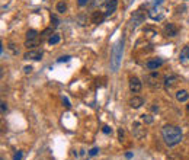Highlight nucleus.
Masks as SVG:
<instances>
[{
	"instance_id": "1a4fd4ad",
	"label": "nucleus",
	"mask_w": 189,
	"mask_h": 160,
	"mask_svg": "<svg viewBox=\"0 0 189 160\" xmlns=\"http://www.w3.org/2000/svg\"><path fill=\"white\" fill-rule=\"evenodd\" d=\"M42 51L41 50H37V48H33V50H29L28 53H25V55H23V58L25 60H33V61H38L42 58Z\"/></svg>"
},
{
	"instance_id": "39448f33",
	"label": "nucleus",
	"mask_w": 189,
	"mask_h": 160,
	"mask_svg": "<svg viewBox=\"0 0 189 160\" xmlns=\"http://www.w3.org/2000/svg\"><path fill=\"white\" fill-rule=\"evenodd\" d=\"M144 19H145V13L144 12H141V10H135L133 13V16H131V26L133 28H137L138 25H141V23L144 22Z\"/></svg>"
},
{
	"instance_id": "4468645a",
	"label": "nucleus",
	"mask_w": 189,
	"mask_h": 160,
	"mask_svg": "<svg viewBox=\"0 0 189 160\" xmlns=\"http://www.w3.org/2000/svg\"><path fill=\"white\" fill-rule=\"evenodd\" d=\"M118 7V0H109L108 3H106V16H109V15H112L114 12L117 10Z\"/></svg>"
},
{
	"instance_id": "6ab92c4d",
	"label": "nucleus",
	"mask_w": 189,
	"mask_h": 160,
	"mask_svg": "<svg viewBox=\"0 0 189 160\" xmlns=\"http://www.w3.org/2000/svg\"><path fill=\"white\" fill-rule=\"evenodd\" d=\"M153 121H154V118H153L150 114H143V115H141V122H143V124H145V125H150V124H153Z\"/></svg>"
},
{
	"instance_id": "cd10ccee",
	"label": "nucleus",
	"mask_w": 189,
	"mask_h": 160,
	"mask_svg": "<svg viewBox=\"0 0 189 160\" xmlns=\"http://www.w3.org/2000/svg\"><path fill=\"white\" fill-rule=\"evenodd\" d=\"M102 131H103L105 134H111V133H112V128H111V127H108V125H105V127L102 128Z\"/></svg>"
},
{
	"instance_id": "b1692460",
	"label": "nucleus",
	"mask_w": 189,
	"mask_h": 160,
	"mask_svg": "<svg viewBox=\"0 0 189 160\" xmlns=\"http://www.w3.org/2000/svg\"><path fill=\"white\" fill-rule=\"evenodd\" d=\"M32 66H25L23 67V73H25V74H31V73H32Z\"/></svg>"
},
{
	"instance_id": "72a5a7b5",
	"label": "nucleus",
	"mask_w": 189,
	"mask_h": 160,
	"mask_svg": "<svg viewBox=\"0 0 189 160\" xmlns=\"http://www.w3.org/2000/svg\"><path fill=\"white\" fill-rule=\"evenodd\" d=\"M161 2H163V0H154V5H156V6H160Z\"/></svg>"
},
{
	"instance_id": "393cba45",
	"label": "nucleus",
	"mask_w": 189,
	"mask_h": 160,
	"mask_svg": "<svg viewBox=\"0 0 189 160\" xmlns=\"http://www.w3.org/2000/svg\"><path fill=\"white\" fill-rule=\"evenodd\" d=\"M124 135H125L124 130H122V128H119V130H118V138H119V141H122V140H124Z\"/></svg>"
},
{
	"instance_id": "c85d7f7f",
	"label": "nucleus",
	"mask_w": 189,
	"mask_h": 160,
	"mask_svg": "<svg viewBox=\"0 0 189 160\" xmlns=\"http://www.w3.org/2000/svg\"><path fill=\"white\" fill-rule=\"evenodd\" d=\"M6 111H7V103H6V102H2V114H3V115L6 114Z\"/></svg>"
},
{
	"instance_id": "5701e85b",
	"label": "nucleus",
	"mask_w": 189,
	"mask_h": 160,
	"mask_svg": "<svg viewBox=\"0 0 189 160\" xmlns=\"http://www.w3.org/2000/svg\"><path fill=\"white\" fill-rule=\"evenodd\" d=\"M77 22L80 23V25H86V23H87V22H86V18H84L83 15H80V16H77Z\"/></svg>"
},
{
	"instance_id": "bb28decb",
	"label": "nucleus",
	"mask_w": 189,
	"mask_h": 160,
	"mask_svg": "<svg viewBox=\"0 0 189 160\" xmlns=\"http://www.w3.org/2000/svg\"><path fill=\"white\" fill-rule=\"evenodd\" d=\"M22 151H16L15 153V156H13V160H22Z\"/></svg>"
},
{
	"instance_id": "f3484780",
	"label": "nucleus",
	"mask_w": 189,
	"mask_h": 160,
	"mask_svg": "<svg viewBox=\"0 0 189 160\" xmlns=\"http://www.w3.org/2000/svg\"><path fill=\"white\" fill-rule=\"evenodd\" d=\"M26 41H39V33L35 29H29L26 32Z\"/></svg>"
},
{
	"instance_id": "2eb2a0df",
	"label": "nucleus",
	"mask_w": 189,
	"mask_h": 160,
	"mask_svg": "<svg viewBox=\"0 0 189 160\" xmlns=\"http://www.w3.org/2000/svg\"><path fill=\"white\" fill-rule=\"evenodd\" d=\"M176 99H178L179 102H186V100L189 99L188 90H185V89H180V90H178V92H176Z\"/></svg>"
},
{
	"instance_id": "f03ea898",
	"label": "nucleus",
	"mask_w": 189,
	"mask_h": 160,
	"mask_svg": "<svg viewBox=\"0 0 189 160\" xmlns=\"http://www.w3.org/2000/svg\"><path fill=\"white\" fill-rule=\"evenodd\" d=\"M122 53H124V39L118 41L117 44L114 45L111 53V68L112 72H118L121 61H122Z\"/></svg>"
},
{
	"instance_id": "9b49d317",
	"label": "nucleus",
	"mask_w": 189,
	"mask_h": 160,
	"mask_svg": "<svg viewBox=\"0 0 189 160\" xmlns=\"http://www.w3.org/2000/svg\"><path fill=\"white\" fill-rule=\"evenodd\" d=\"M128 105L131 106L133 109H138V108H141L144 105V99L141 96H133L131 99L128 100Z\"/></svg>"
},
{
	"instance_id": "f704fd0d",
	"label": "nucleus",
	"mask_w": 189,
	"mask_h": 160,
	"mask_svg": "<svg viewBox=\"0 0 189 160\" xmlns=\"http://www.w3.org/2000/svg\"><path fill=\"white\" fill-rule=\"evenodd\" d=\"M151 109L154 111V112H157V111H159V106H151Z\"/></svg>"
},
{
	"instance_id": "dca6fc26",
	"label": "nucleus",
	"mask_w": 189,
	"mask_h": 160,
	"mask_svg": "<svg viewBox=\"0 0 189 160\" xmlns=\"http://www.w3.org/2000/svg\"><path fill=\"white\" fill-rule=\"evenodd\" d=\"M179 60L182 61V63H188V61H189V47H183V48L180 50Z\"/></svg>"
},
{
	"instance_id": "7c9ffc66",
	"label": "nucleus",
	"mask_w": 189,
	"mask_h": 160,
	"mask_svg": "<svg viewBox=\"0 0 189 160\" xmlns=\"http://www.w3.org/2000/svg\"><path fill=\"white\" fill-rule=\"evenodd\" d=\"M89 3V0H77V5L79 6H86Z\"/></svg>"
},
{
	"instance_id": "6e6552de",
	"label": "nucleus",
	"mask_w": 189,
	"mask_h": 160,
	"mask_svg": "<svg viewBox=\"0 0 189 160\" xmlns=\"http://www.w3.org/2000/svg\"><path fill=\"white\" fill-rule=\"evenodd\" d=\"M128 84H129V90L133 92V93H138L140 90L143 89V83H141V80H140L138 77H129V82H128Z\"/></svg>"
},
{
	"instance_id": "c9c22d12",
	"label": "nucleus",
	"mask_w": 189,
	"mask_h": 160,
	"mask_svg": "<svg viewBox=\"0 0 189 160\" xmlns=\"http://www.w3.org/2000/svg\"><path fill=\"white\" fill-rule=\"evenodd\" d=\"M125 156H127V159H131V157H133V154H131V153H127Z\"/></svg>"
},
{
	"instance_id": "2f4dec72",
	"label": "nucleus",
	"mask_w": 189,
	"mask_h": 160,
	"mask_svg": "<svg viewBox=\"0 0 189 160\" xmlns=\"http://www.w3.org/2000/svg\"><path fill=\"white\" fill-rule=\"evenodd\" d=\"M63 103H64V106H66V108H70V102H68V99H67V98H63Z\"/></svg>"
},
{
	"instance_id": "aec40b11",
	"label": "nucleus",
	"mask_w": 189,
	"mask_h": 160,
	"mask_svg": "<svg viewBox=\"0 0 189 160\" xmlns=\"http://www.w3.org/2000/svg\"><path fill=\"white\" fill-rule=\"evenodd\" d=\"M51 35H54V29H52V28H47V29H44L42 33H41V39H50Z\"/></svg>"
},
{
	"instance_id": "a878e982",
	"label": "nucleus",
	"mask_w": 189,
	"mask_h": 160,
	"mask_svg": "<svg viewBox=\"0 0 189 160\" xmlns=\"http://www.w3.org/2000/svg\"><path fill=\"white\" fill-rule=\"evenodd\" d=\"M51 23H52V26L56 28V26H58V23H60V21L57 19L56 16H51Z\"/></svg>"
},
{
	"instance_id": "473e14b6",
	"label": "nucleus",
	"mask_w": 189,
	"mask_h": 160,
	"mask_svg": "<svg viewBox=\"0 0 189 160\" xmlns=\"http://www.w3.org/2000/svg\"><path fill=\"white\" fill-rule=\"evenodd\" d=\"M105 2H106V0H93V3H94V5H103V3H105Z\"/></svg>"
},
{
	"instance_id": "7ed1b4c3",
	"label": "nucleus",
	"mask_w": 189,
	"mask_h": 160,
	"mask_svg": "<svg viewBox=\"0 0 189 160\" xmlns=\"http://www.w3.org/2000/svg\"><path fill=\"white\" fill-rule=\"evenodd\" d=\"M179 83V77L176 74H169L164 77V82H163V86H164V90L166 92H172L173 89L178 86Z\"/></svg>"
},
{
	"instance_id": "0eeeda50",
	"label": "nucleus",
	"mask_w": 189,
	"mask_h": 160,
	"mask_svg": "<svg viewBox=\"0 0 189 160\" xmlns=\"http://www.w3.org/2000/svg\"><path fill=\"white\" fill-rule=\"evenodd\" d=\"M178 32H179V29L175 23H166L164 28H163V35L167 37V38H175L178 35Z\"/></svg>"
},
{
	"instance_id": "f257e3e1",
	"label": "nucleus",
	"mask_w": 189,
	"mask_h": 160,
	"mask_svg": "<svg viewBox=\"0 0 189 160\" xmlns=\"http://www.w3.org/2000/svg\"><path fill=\"white\" fill-rule=\"evenodd\" d=\"M161 135H163V140L164 143L169 146V147H173V146H178L180 141H182V130L176 125H172V124H167L161 128Z\"/></svg>"
},
{
	"instance_id": "f8f14e48",
	"label": "nucleus",
	"mask_w": 189,
	"mask_h": 160,
	"mask_svg": "<svg viewBox=\"0 0 189 160\" xmlns=\"http://www.w3.org/2000/svg\"><path fill=\"white\" fill-rule=\"evenodd\" d=\"M106 18V15L103 13V12L100 10H96L92 13V23H94V25H99V23L103 22V19Z\"/></svg>"
},
{
	"instance_id": "9d476101",
	"label": "nucleus",
	"mask_w": 189,
	"mask_h": 160,
	"mask_svg": "<svg viewBox=\"0 0 189 160\" xmlns=\"http://www.w3.org/2000/svg\"><path fill=\"white\" fill-rule=\"evenodd\" d=\"M164 64V60L163 58H153V60H148L145 63V68L148 70H157L159 67H161Z\"/></svg>"
},
{
	"instance_id": "e433bc0d",
	"label": "nucleus",
	"mask_w": 189,
	"mask_h": 160,
	"mask_svg": "<svg viewBox=\"0 0 189 160\" xmlns=\"http://www.w3.org/2000/svg\"><path fill=\"white\" fill-rule=\"evenodd\" d=\"M186 112H188V114H189V103H188V105H186Z\"/></svg>"
},
{
	"instance_id": "a211bd4d",
	"label": "nucleus",
	"mask_w": 189,
	"mask_h": 160,
	"mask_svg": "<svg viewBox=\"0 0 189 160\" xmlns=\"http://www.w3.org/2000/svg\"><path fill=\"white\" fill-rule=\"evenodd\" d=\"M56 10L58 12V13H66L67 12V3L64 2V0H60V2H57V5H56Z\"/></svg>"
},
{
	"instance_id": "4be33fe9",
	"label": "nucleus",
	"mask_w": 189,
	"mask_h": 160,
	"mask_svg": "<svg viewBox=\"0 0 189 160\" xmlns=\"http://www.w3.org/2000/svg\"><path fill=\"white\" fill-rule=\"evenodd\" d=\"M98 153H99V149H98V147H93V149H90V150H89V156H90V157L96 156Z\"/></svg>"
},
{
	"instance_id": "20e7f679",
	"label": "nucleus",
	"mask_w": 189,
	"mask_h": 160,
	"mask_svg": "<svg viewBox=\"0 0 189 160\" xmlns=\"http://www.w3.org/2000/svg\"><path fill=\"white\" fill-rule=\"evenodd\" d=\"M131 128H133L134 137L137 138V140H143V138L147 135V130L143 127V124H141V122H133Z\"/></svg>"
},
{
	"instance_id": "423d86ee",
	"label": "nucleus",
	"mask_w": 189,
	"mask_h": 160,
	"mask_svg": "<svg viewBox=\"0 0 189 160\" xmlns=\"http://www.w3.org/2000/svg\"><path fill=\"white\" fill-rule=\"evenodd\" d=\"M144 80H145V83H147L148 86L154 88V86H157V84H159V82H160V73H159V72L148 73V74H145Z\"/></svg>"
},
{
	"instance_id": "412c9836",
	"label": "nucleus",
	"mask_w": 189,
	"mask_h": 160,
	"mask_svg": "<svg viewBox=\"0 0 189 160\" xmlns=\"http://www.w3.org/2000/svg\"><path fill=\"white\" fill-rule=\"evenodd\" d=\"M60 41H61L60 35L54 33V35H51V37H50V39H48V44H50V45H56V44H58Z\"/></svg>"
},
{
	"instance_id": "ddd939ff",
	"label": "nucleus",
	"mask_w": 189,
	"mask_h": 160,
	"mask_svg": "<svg viewBox=\"0 0 189 160\" xmlns=\"http://www.w3.org/2000/svg\"><path fill=\"white\" fill-rule=\"evenodd\" d=\"M148 16H150L153 21H161V19L164 18V12L161 10L160 7H157V9H153V10L148 12Z\"/></svg>"
},
{
	"instance_id": "c756f323",
	"label": "nucleus",
	"mask_w": 189,
	"mask_h": 160,
	"mask_svg": "<svg viewBox=\"0 0 189 160\" xmlns=\"http://www.w3.org/2000/svg\"><path fill=\"white\" fill-rule=\"evenodd\" d=\"M70 60V55H64V57H60L58 58V63H63V61H68Z\"/></svg>"
}]
</instances>
